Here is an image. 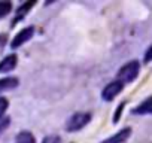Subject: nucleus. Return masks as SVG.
<instances>
[{
	"label": "nucleus",
	"mask_w": 152,
	"mask_h": 143,
	"mask_svg": "<svg viewBox=\"0 0 152 143\" xmlns=\"http://www.w3.org/2000/svg\"><path fill=\"white\" fill-rule=\"evenodd\" d=\"M140 72V63L137 60H133V61H128L127 64H124L119 72H118V81L124 85V84H130L133 82L137 75Z\"/></svg>",
	"instance_id": "f257e3e1"
},
{
	"label": "nucleus",
	"mask_w": 152,
	"mask_h": 143,
	"mask_svg": "<svg viewBox=\"0 0 152 143\" xmlns=\"http://www.w3.org/2000/svg\"><path fill=\"white\" fill-rule=\"evenodd\" d=\"M91 119V115L90 113H84V112H78V113H75L70 116V119L67 121L66 124V128L69 131H78L81 128H84Z\"/></svg>",
	"instance_id": "f03ea898"
},
{
	"label": "nucleus",
	"mask_w": 152,
	"mask_h": 143,
	"mask_svg": "<svg viewBox=\"0 0 152 143\" xmlns=\"http://www.w3.org/2000/svg\"><path fill=\"white\" fill-rule=\"evenodd\" d=\"M122 88H124V85H122L119 81H113V82L107 84V85L104 87V90L102 91V97H103V100H106V101L113 100V98L122 91Z\"/></svg>",
	"instance_id": "7ed1b4c3"
},
{
	"label": "nucleus",
	"mask_w": 152,
	"mask_h": 143,
	"mask_svg": "<svg viewBox=\"0 0 152 143\" xmlns=\"http://www.w3.org/2000/svg\"><path fill=\"white\" fill-rule=\"evenodd\" d=\"M33 34H34V28H33V27H27V28L21 30L20 33H17V36H15L14 40L11 42V48H14V49L20 48L21 45H24L26 42H28V40L33 37Z\"/></svg>",
	"instance_id": "20e7f679"
},
{
	"label": "nucleus",
	"mask_w": 152,
	"mask_h": 143,
	"mask_svg": "<svg viewBox=\"0 0 152 143\" xmlns=\"http://www.w3.org/2000/svg\"><path fill=\"white\" fill-rule=\"evenodd\" d=\"M130 134H131V128H122V130H119L116 134H113L112 137L103 140L102 143H124V142L130 137Z\"/></svg>",
	"instance_id": "39448f33"
},
{
	"label": "nucleus",
	"mask_w": 152,
	"mask_h": 143,
	"mask_svg": "<svg viewBox=\"0 0 152 143\" xmlns=\"http://www.w3.org/2000/svg\"><path fill=\"white\" fill-rule=\"evenodd\" d=\"M15 66H17V55L15 54L8 55V57H5L2 61H0V72H2V73H6V72L14 70Z\"/></svg>",
	"instance_id": "423d86ee"
},
{
	"label": "nucleus",
	"mask_w": 152,
	"mask_h": 143,
	"mask_svg": "<svg viewBox=\"0 0 152 143\" xmlns=\"http://www.w3.org/2000/svg\"><path fill=\"white\" fill-rule=\"evenodd\" d=\"M18 87V79L17 78H5V79H0V93H3L6 90H12Z\"/></svg>",
	"instance_id": "0eeeda50"
},
{
	"label": "nucleus",
	"mask_w": 152,
	"mask_h": 143,
	"mask_svg": "<svg viewBox=\"0 0 152 143\" xmlns=\"http://www.w3.org/2000/svg\"><path fill=\"white\" fill-rule=\"evenodd\" d=\"M152 112V106H151V97H148L137 109H134V113L136 115H148Z\"/></svg>",
	"instance_id": "6e6552de"
},
{
	"label": "nucleus",
	"mask_w": 152,
	"mask_h": 143,
	"mask_svg": "<svg viewBox=\"0 0 152 143\" xmlns=\"http://www.w3.org/2000/svg\"><path fill=\"white\" fill-rule=\"evenodd\" d=\"M15 143H34V137H33V134L28 133V131H21V133L17 136Z\"/></svg>",
	"instance_id": "1a4fd4ad"
},
{
	"label": "nucleus",
	"mask_w": 152,
	"mask_h": 143,
	"mask_svg": "<svg viewBox=\"0 0 152 143\" xmlns=\"http://www.w3.org/2000/svg\"><path fill=\"white\" fill-rule=\"evenodd\" d=\"M31 6H34V2H27V3H24L23 6H20V8H18V11H17V18L14 20V24H15L20 18H23V17L30 11V8H31Z\"/></svg>",
	"instance_id": "9d476101"
},
{
	"label": "nucleus",
	"mask_w": 152,
	"mask_h": 143,
	"mask_svg": "<svg viewBox=\"0 0 152 143\" xmlns=\"http://www.w3.org/2000/svg\"><path fill=\"white\" fill-rule=\"evenodd\" d=\"M12 9V3L11 2H0V18L6 17Z\"/></svg>",
	"instance_id": "9b49d317"
},
{
	"label": "nucleus",
	"mask_w": 152,
	"mask_h": 143,
	"mask_svg": "<svg viewBox=\"0 0 152 143\" xmlns=\"http://www.w3.org/2000/svg\"><path fill=\"white\" fill-rule=\"evenodd\" d=\"M9 125H11V118H6V116L0 118V134H2Z\"/></svg>",
	"instance_id": "f8f14e48"
},
{
	"label": "nucleus",
	"mask_w": 152,
	"mask_h": 143,
	"mask_svg": "<svg viewBox=\"0 0 152 143\" xmlns=\"http://www.w3.org/2000/svg\"><path fill=\"white\" fill-rule=\"evenodd\" d=\"M6 109H8V100L0 97V118H3V113L6 112Z\"/></svg>",
	"instance_id": "ddd939ff"
},
{
	"label": "nucleus",
	"mask_w": 152,
	"mask_h": 143,
	"mask_svg": "<svg viewBox=\"0 0 152 143\" xmlns=\"http://www.w3.org/2000/svg\"><path fill=\"white\" fill-rule=\"evenodd\" d=\"M60 142H61V139L58 136H46L42 143H60Z\"/></svg>",
	"instance_id": "4468645a"
},
{
	"label": "nucleus",
	"mask_w": 152,
	"mask_h": 143,
	"mask_svg": "<svg viewBox=\"0 0 152 143\" xmlns=\"http://www.w3.org/2000/svg\"><path fill=\"white\" fill-rule=\"evenodd\" d=\"M122 107H124V103L119 106V109H118V113H115V116H113V122H115V124L119 121V115H121V112H122Z\"/></svg>",
	"instance_id": "2eb2a0df"
},
{
	"label": "nucleus",
	"mask_w": 152,
	"mask_h": 143,
	"mask_svg": "<svg viewBox=\"0 0 152 143\" xmlns=\"http://www.w3.org/2000/svg\"><path fill=\"white\" fill-rule=\"evenodd\" d=\"M151 52H152V48H148L146 55H145V63H149L151 61Z\"/></svg>",
	"instance_id": "dca6fc26"
},
{
	"label": "nucleus",
	"mask_w": 152,
	"mask_h": 143,
	"mask_svg": "<svg viewBox=\"0 0 152 143\" xmlns=\"http://www.w3.org/2000/svg\"><path fill=\"white\" fill-rule=\"evenodd\" d=\"M6 42V37H5V34H0V48L3 46V43Z\"/></svg>",
	"instance_id": "f3484780"
}]
</instances>
